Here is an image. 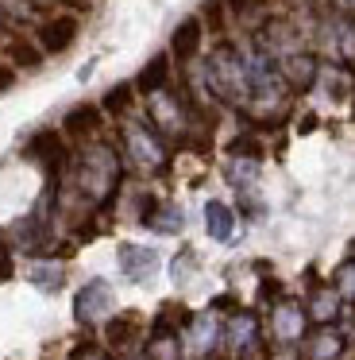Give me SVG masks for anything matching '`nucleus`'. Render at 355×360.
I'll return each mask as SVG.
<instances>
[{
  "instance_id": "23",
  "label": "nucleus",
  "mask_w": 355,
  "mask_h": 360,
  "mask_svg": "<svg viewBox=\"0 0 355 360\" xmlns=\"http://www.w3.org/2000/svg\"><path fill=\"white\" fill-rule=\"evenodd\" d=\"M62 4H77V8H85V4H89V0H62Z\"/></svg>"
},
{
  "instance_id": "20",
  "label": "nucleus",
  "mask_w": 355,
  "mask_h": 360,
  "mask_svg": "<svg viewBox=\"0 0 355 360\" xmlns=\"http://www.w3.org/2000/svg\"><path fill=\"white\" fill-rule=\"evenodd\" d=\"M193 264H197V259H193V252H189V248H185V252H178V259H174V279L182 283V275L189 271Z\"/></svg>"
},
{
  "instance_id": "16",
  "label": "nucleus",
  "mask_w": 355,
  "mask_h": 360,
  "mask_svg": "<svg viewBox=\"0 0 355 360\" xmlns=\"http://www.w3.org/2000/svg\"><path fill=\"white\" fill-rule=\"evenodd\" d=\"M340 352V337L336 333H321L313 345H309V356L313 360H332Z\"/></svg>"
},
{
  "instance_id": "9",
  "label": "nucleus",
  "mask_w": 355,
  "mask_h": 360,
  "mask_svg": "<svg viewBox=\"0 0 355 360\" xmlns=\"http://www.w3.org/2000/svg\"><path fill=\"white\" fill-rule=\"evenodd\" d=\"M4 55H8V63H15L20 70H39V66H43V51H39V43L23 39V35H12V39L4 43Z\"/></svg>"
},
{
  "instance_id": "6",
  "label": "nucleus",
  "mask_w": 355,
  "mask_h": 360,
  "mask_svg": "<svg viewBox=\"0 0 355 360\" xmlns=\"http://www.w3.org/2000/svg\"><path fill=\"white\" fill-rule=\"evenodd\" d=\"M100 105H77V109L66 112L62 120V136H74V140H89L93 132H100Z\"/></svg>"
},
{
  "instance_id": "19",
  "label": "nucleus",
  "mask_w": 355,
  "mask_h": 360,
  "mask_svg": "<svg viewBox=\"0 0 355 360\" xmlns=\"http://www.w3.org/2000/svg\"><path fill=\"white\" fill-rule=\"evenodd\" d=\"M228 151H232V155H247V159H259V155H262V148H259L255 140H247V136L232 140V143H228Z\"/></svg>"
},
{
  "instance_id": "11",
  "label": "nucleus",
  "mask_w": 355,
  "mask_h": 360,
  "mask_svg": "<svg viewBox=\"0 0 355 360\" xmlns=\"http://www.w3.org/2000/svg\"><path fill=\"white\" fill-rule=\"evenodd\" d=\"M301 329H305V314H301L293 302L278 306V310H274V333H278V341H297Z\"/></svg>"
},
{
  "instance_id": "14",
  "label": "nucleus",
  "mask_w": 355,
  "mask_h": 360,
  "mask_svg": "<svg viewBox=\"0 0 355 360\" xmlns=\"http://www.w3.org/2000/svg\"><path fill=\"white\" fill-rule=\"evenodd\" d=\"M216 333H220V326H216L213 314H201L197 321H189V337H193V349L197 352H208L216 345Z\"/></svg>"
},
{
  "instance_id": "5",
  "label": "nucleus",
  "mask_w": 355,
  "mask_h": 360,
  "mask_svg": "<svg viewBox=\"0 0 355 360\" xmlns=\"http://www.w3.org/2000/svg\"><path fill=\"white\" fill-rule=\"evenodd\" d=\"M120 267L131 283H147L159 271V252L143 248V244H120Z\"/></svg>"
},
{
  "instance_id": "22",
  "label": "nucleus",
  "mask_w": 355,
  "mask_h": 360,
  "mask_svg": "<svg viewBox=\"0 0 355 360\" xmlns=\"http://www.w3.org/2000/svg\"><path fill=\"white\" fill-rule=\"evenodd\" d=\"M224 4H228V8L236 12V16H243V12L251 8V4H262V0H224Z\"/></svg>"
},
{
  "instance_id": "13",
  "label": "nucleus",
  "mask_w": 355,
  "mask_h": 360,
  "mask_svg": "<svg viewBox=\"0 0 355 360\" xmlns=\"http://www.w3.org/2000/svg\"><path fill=\"white\" fill-rule=\"evenodd\" d=\"M131 101H135V86H131V82H120V86H112L105 94L100 112H108V117H123V112L131 109Z\"/></svg>"
},
{
  "instance_id": "18",
  "label": "nucleus",
  "mask_w": 355,
  "mask_h": 360,
  "mask_svg": "<svg viewBox=\"0 0 355 360\" xmlns=\"http://www.w3.org/2000/svg\"><path fill=\"white\" fill-rule=\"evenodd\" d=\"M332 314H336V298H332L328 290H321V295H313V318H316V321H328Z\"/></svg>"
},
{
  "instance_id": "15",
  "label": "nucleus",
  "mask_w": 355,
  "mask_h": 360,
  "mask_svg": "<svg viewBox=\"0 0 355 360\" xmlns=\"http://www.w3.org/2000/svg\"><path fill=\"white\" fill-rule=\"evenodd\" d=\"M27 275H31V283H35V287H43V290H58L62 283H66V279H62V267H43V264H35Z\"/></svg>"
},
{
  "instance_id": "17",
  "label": "nucleus",
  "mask_w": 355,
  "mask_h": 360,
  "mask_svg": "<svg viewBox=\"0 0 355 360\" xmlns=\"http://www.w3.org/2000/svg\"><path fill=\"white\" fill-rule=\"evenodd\" d=\"M224 8H228L224 0H208L205 12H201V24H208L213 32H224Z\"/></svg>"
},
{
  "instance_id": "3",
  "label": "nucleus",
  "mask_w": 355,
  "mask_h": 360,
  "mask_svg": "<svg viewBox=\"0 0 355 360\" xmlns=\"http://www.w3.org/2000/svg\"><path fill=\"white\" fill-rule=\"evenodd\" d=\"M27 159H35V163H43L46 171H58L62 163H66V143H62V132L58 128H43V132H35L27 140Z\"/></svg>"
},
{
  "instance_id": "7",
  "label": "nucleus",
  "mask_w": 355,
  "mask_h": 360,
  "mask_svg": "<svg viewBox=\"0 0 355 360\" xmlns=\"http://www.w3.org/2000/svg\"><path fill=\"white\" fill-rule=\"evenodd\" d=\"M139 329H143V321H139V314L135 310H128V314H120V318H108L105 321V341H108V349H131L135 345V337H139Z\"/></svg>"
},
{
  "instance_id": "10",
  "label": "nucleus",
  "mask_w": 355,
  "mask_h": 360,
  "mask_svg": "<svg viewBox=\"0 0 355 360\" xmlns=\"http://www.w3.org/2000/svg\"><path fill=\"white\" fill-rule=\"evenodd\" d=\"M228 345L236 352H247V349H259V326H255L251 314H236L232 318V329H228Z\"/></svg>"
},
{
  "instance_id": "4",
  "label": "nucleus",
  "mask_w": 355,
  "mask_h": 360,
  "mask_svg": "<svg viewBox=\"0 0 355 360\" xmlns=\"http://www.w3.org/2000/svg\"><path fill=\"white\" fill-rule=\"evenodd\" d=\"M201 39H205V24H201V16L182 20V24L174 27V35H170V58H178V63H193L197 51H201Z\"/></svg>"
},
{
  "instance_id": "12",
  "label": "nucleus",
  "mask_w": 355,
  "mask_h": 360,
  "mask_svg": "<svg viewBox=\"0 0 355 360\" xmlns=\"http://www.w3.org/2000/svg\"><path fill=\"white\" fill-rule=\"evenodd\" d=\"M205 221H208V233H213L216 240H232V233H236V221H232V210H228L224 202H208Z\"/></svg>"
},
{
  "instance_id": "2",
  "label": "nucleus",
  "mask_w": 355,
  "mask_h": 360,
  "mask_svg": "<svg viewBox=\"0 0 355 360\" xmlns=\"http://www.w3.org/2000/svg\"><path fill=\"white\" fill-rule=\"evenodd\" d=\"M77 32H81L77 16H54V20H46V24L39 27V51H43V55H62V51L74 47Z\"/></svg>"
},
{
  "instance_id": "8",
  "label": "nucleus",
  "mask_w": 355,
  "mask_h": 360,
  "mask_svg": "<svg viewBox=\"0 0 355 360\" xmlns=\"http://www.w3.org/2000/svg\"><path fill=\"white\" fill-rule=\"evenodd\" d=\"M166 82H170V55H154L151 63L139 70V78L131 82V86H135V94L151 97V94H162Z\"/></svg>"
},
{
  "instance_id": "1",
  "label": "nucleus",
  "mask_w": 355,
  "mask_h": 360,
  "mask_svg": "<svg viewBox=\"0 0 355 360\" xmlns=\"http://www.w3.org/2000/svg\"><path fill=\"white\" fill-rule=\"evenodd\" d=\"M108 310H112V287H108L105 279H93V283H85V287L77 290L74 318L81 321V326H93V321L108 318Z\"/></svg>"
},
{
  "instance_id": "24",
  "label": "nucleus",
  "mask_w": 355,
  "mask_h": 360,
  "mask_svg": "<svg viewBox=\"0 0 355 360\" xmlns=\"http://www.w3.org/2000/svg\"><path fill=\"white\" fill-rule=\"evenodd\" d=\"M0 259H8V256H4V248H0Z\"/></svg>"
},
{
  "instance_id": "21",
  "label": "nucleus",
  "mask_w": 355,
  "mask_h": 360,
  "mask_svg": "<svg viewBox=\"0 0 355 360\" xmlns=\"http://www.w3.org/2000/svg\"><path fill=\"white\" fill-rule=\"evenodd\" d=\"M12 86H15V66H4V63H0V94H8Z\"/></svg>"
}]
</instances>
